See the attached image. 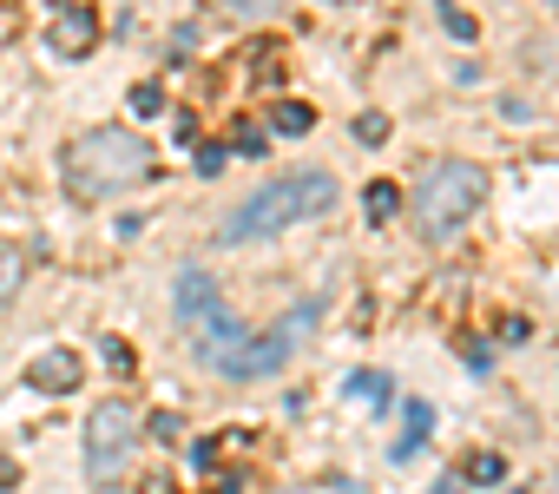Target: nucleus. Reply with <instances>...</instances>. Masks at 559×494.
Listing matches in <instances>:
<instances>
[{
	"mask_svg": "<svg viewBox=\"0 0 559 494\" xmlns=\"http://www.w3.org/2000/svg\"><path fill=\"white\" fill-rule=\"evenodd\" d=\"M356 139H362V145H382V139H389V119H382V113H362V119H356Z\"/></svg>",
	"mask_w": 559,
	"mask_h": 494,
	"instance_id": "nucleus-15",
	"label": "nucleus"
},
{
	"mask_svg": "<svg viewBox=\"0 0 559 494\" xmlns=\"http://www.w3.org/2000/svg\"><path fill=\"white\" fill-rule=\"evenodd\" d=\"M336 204V178L330 172H290V178H270L257 185L217 231V244H250V237H276V231H290L317 211Z\"/></svg>",
	"mask_w": 559,
	"mask_h": 494,
	"instance_id": "nucleus-3",
	"label": "nucleus"
},
{
	"mask_svg": "<svg viewBox=\"0 0 559 494\" xmlns=\"http://www.w3.org/2000/svg\"><path fill=\"white\" fill-rule=\"evenodd\" d=\"M211 8H224L230 21H270L276 8H284V0H211Z\"/></svg>",
	"mask_w": 559,
	"mask_h": 494,
	"instance_id": "nucleus-10",
	"label": "nucleus"
},
{
	"mask_svg": "<svg viewBox=\"0 0 559 494\" xmlns=\"http://www.w3.org/2000/svg\"><path fill=\"white\" fill-rule=\"evenodd\" d=\"M349 389H356V396H362L369 409H382V402H389V376H376V369H369V376H356Z\"/></svg>",
	"mask_w": 559,
	"mask_h": 494,
	"instance_id": "nucleus-12",
	"label": "nucleus"
},
{
	"mask_svg": "<svg viewBox=\"0 0 559 494\" xmlns=\"http://www.w3.org/2000/svg\"><path fill=\"white\" fill-rule=\"evenodd\" d=\"M158 106H165V93H158V86H139V93H132V113H158Z\"/></svg>",
	"mask_w": 559,
	"mask_h": 494,
	"instance_id": "nucleus-18",
	"label": "nucleus"
},
{
	"mask_svg": "<svg viewBox=\"0 0 559 494\" xmlns=\"http://www.w3.org/2000/svg\"><path fill=\"white\" fill-rule=\"evenodd\" d=\"M467 474H474L480 487H493V481L507 474V461H500V455H474V468H467Z\"/></svg>",
	"mask_w": 559,
	"mask_h": 494,
	"instance_id": "nucleus-16",
	"label": "nucleus"
},
{
	"mask_svg": "<svg viewBox=\"0 0 559 494\" xmlns=\"http://www.w3.org/2000/svg\"><path fill=\"white\" fill-rule=\"evenodd\" d=\"M14 284H21V251L0 244V297H14Z\"/></svg>",
	"mask_w": 559,
	"mask_h": 494,
	"instance_id": "nucleus-14",
	"label": "nucleus"
},
{
	"mask_svg": "<svg viewBox=\"0 0 559 494\" xmlns=\"http://www.w3.org/2000/svg\"><path fill=\"white\" fill-rule=\"evenodd\" d=\"M310 330H317V304H297L284 324L270 330V337H250V330H243L224 304H211V310H198V317H191V343H198V356H204L217 376H237V383L284 369Z\"/></svg>",
	"mask_w": 559,
	"mask_h": 494,
	"instance_id": "nucleus-1",
	"label": "nucleus"
},
{
	"mask_svg": "<svg viewBox=\"0 0 559 494\" xmlns=\"http://www.w3.org/2000/svg\"><path fill=\"white\" fill-rule=\"evenodd\" d=\"M395 204H402V191H395L389 178H376V185H369V217H395Z\"/></svg>",
	"mask_w": 559,
	"mask_h": 494,
	"instance_id": "nucleus-11",
	"label": "nucleus"
},
{
	"mask_svg": "<svg viewBox=\"0 0 559 494\" xmlns=\"http://www.w3.org/2000/svg\"><path fill=\"white\" fill-rule=\"evenodd\" d=\"M139 435H145V422H139L132 402H99L93 422H86V468H93V474H119V468L132 461Z\"/></svg>",
	"mask_w": 559,
	"mask_h": 494,
	"instance_id": "nucleus-5",
	"label": "nucleus"
},
{
	"mask_svg": "<svg viewBox=\"0 0 559 494\" xmlns=\"http://www.w3.org/2000/svg\"><path fill=\"white\" fill-rule=\"evenodd\" d=\"M60 172H67V191H73V198L99 204V198H119V191L152 185V178H158V158H152V145H145L139 132H126V126H93V132L67 139Z\"/></svg>",
	"mask_w": 559,
	"mask_h": 494,
	"instance_id": "nucleus-2",
	"label": "nucleus"
},
{
	"mask_svg": "<svg viewBox=\"0 0 559 494\" xmlns=\"http://www.w3.org/2000/svg\"><path fill=\"white\" fill-rule=\"evenodd\" d=\"M14 481H21V468H14V461H0V487H14Z\"/></svg>",
	"mask_w": 559,
	"mask_h": 494,
	"instance_id": "nucleus-20",
	"label": "nucleus"
},
{
	"mask_svg": "<svg viewBox=\"0 0 559 494\" xmlns=\"http://www.w3.org/2000/svg\"><path fill=\"white\" fill-rule=\"evenodd\" d=\"M27 383H34V389H47V396H73V389L86 383V363H80V350L53 343V350H40V356H34Z\"/></svg>",
	"mask_w": 559,
	"mask_h": 494,
	"instance_id": "nucleus-7",
	"label": "nucleus"
},
{
	"mask_svg": "<svg viewBox=\"0 0 559 494\" xmlns=\"http://www.w3.org/2000/svg\"><path fill=\"white\" fill-rule=\"evenodd\" d=\"M270 126L284 132V139H304V132L317 126V113H310L304 99H276V106H270Z\"/></svg>",
	"mask_w": 559,
	"mask_h": 494,
	"instance_id": "nucleus-9",
	"label": "nucleus"
},
{
	"mask_svg": "<svg viewBox=\"0 0 559 494\" xmlns=\"http://www.w3.org/2000/svg\"><path fill=\"white\" fill-rule=\"evenodd\" d=\"M435 14H441V27H448L454 40H474V21H467V14L454 8V0H441V8H435Z\"/></svg>",
	"mask_w": 559,
	"mask_h": 494,
	"instance_id": "nucleus-13",
	"label": "nucleus"
},
{
	"mask_svg": "<svg viewBox=\"0 0 559 494\" xmlns=\"http://www.w3.org/2000/svg\"><path fill=\"white\" fill-rule=\"evenodd\" d=\"M428 422H435V415H428V402H408V442H415V448H421ZM408 442H402V448H408Z\"/></svg>",
	"mask_w": 559,
	"mask_h": 494,
	"instance_id": "nucleus-17",
	"label": "nucleus"
},
{
	"mask_svg": "<svg viewBox=\"0 0 559 494\" xmlns=\"http://www.w3.org/2000/svg\"><path fill=\"white\" fill-rule=\"evenodd\" d=\"M217 165H224V145H198V172H204V178H211V172H217Z\"/></svg>",
	"mask_w": 559,
	"mask_h": 494,
	"instance_id": "nucleus-19",
	"label": "nucleus"
},
{
	"mask_svg": "<svg viewBox=\"0 0 559 494\" xmlns=\"http://www.w3.org/2000/svg\"><path fill=\"white\" fill-rule=\"evenodd\" d=\"M480 198H487V172L480 165H467V158H441L428 178H421V191H415V224H421V237H454L474 211H480Z\"/></svg>",
	"mask_w": 559,
	"mask_h": 494,
	"instance_id": "nucleus-4",
	"label": "nucleus"
},
{
	"mask_svg": "<svg viewBox=\"0 0 559 494\" xmlns=\"http://www.w3.org/2000/svg\"><path fill=\"white\" fill-rule=\"evenodd\" d=\"M47 47L67 54V60H86V54L99 47V14H93V8H67V14H53V21H47Z\"/></svg>",
	"mask_w": 559,
	"mask_h": 494,
	"instance_id": "nucleus-6",
	"label": "nucleus"
},
{
	"mask_svg": "<svg viewBox=\"0 0 559 494\" xmlns=\"http://www.w3.org/2000/svg\"><path fill=\"white\" fill-rule=\"evenodd\" d=\"M211 304H217V284H211L204 271H178V317L191 324V317L211 310Z\"/></svg>",
	"mask_w": 559,
	"mask_h": 494,
	"instance_id": "nucleus-8",
	"label": "nucleus"
}]
</instances>
